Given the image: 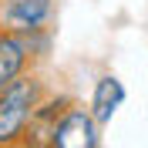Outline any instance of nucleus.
<instances>
[{
	"label": "nucleus",
	"instance_id": "obj_1",
	"mask_svg": "<svg viewBox=\"0 0 148 148\" xmlns=\"http://www.w3.org/2000/svg\"><path fill=\"white\" fill-rule=\"evenodd\" d=\"M47 81L44 74L30 67L10 81L3 91H0V148H14L27 141V128L30 118H34V108L47 98Z\"/></svg>",
	"mask_w": 148,
	"mask_h": 148
},
{
	"label": "nucleus",
	"instance_id": "obj_2",
	"mask_svg": "<svg viewBox=\"0 0 148 148\" xmlns=\"http://www.w3.org/2000/svg\"><path fill=\"white\" fill-rule=\"evenodd\" d=\"M101 121L94 118V111L88 104L74 101L64 111V118L57 121L54 135H51V148H101L104 135H101Z\"/></svg>",
	"mask_w": 148,
	"mask_h": 148
},
{
	"label": "nucleus",
	"instance_id": "obj_3",
	"mask_svg": "<svg viewBox=\"0 0 148 148\" xmlns=\"http://www.w3.org/2000/svg\"><path fill=\"white\" fill-rule=\"evenodd\" d=\"M54 20V0H0V27L14 34H34L51 27Z\"/></svg>",
	"mask_w": 148,
	"mask_h": 148
},
{
	"label": "nucleus",
	"instance_id": "obj_4",
	"mask_svg": "<svg viewBox=\"0 0 148 148\" xmlns=\"http://www.w3.org/2000/svg\"><path fill=\"white\" fill-rule=\"evenodd\" d=\"M74 104L71 94L64 91H47V98L34 108V118H30V128H27V141L24 145H34V148H51V135H54L57 121L64 118V111Z\"/></svg>",
	"mask_w": 148,
	"mask_h": 148
},
{
	"label": "nucleus",
	"instance_id": "obj_5",
	"mask_svg": "<svg viewBox=\"0 0 148 148\" xmlns=\"http://www.w3.org/2000/svg\"><path fill=\"white\" fill-rule=\"evenodd\" d=\"M125 101H128V88H125V81H121L118 74H98L91 84V98H88V108L94 111V118L101 121V125H111V118L118 114L121 108H125Z\"/></svg>",
	"mask_w": 148,
	"mask_h": 148
},
{
	"label": "nucleus",
	"instance_id": "obj_6",
	"mask_svg": "<svg viewBox=\"0 0 148 148\" xmlns=\"http://www.w3.org/2000/svg\"><path fill=\"white\" fill-rule=\"evenodd\" d=\"M30 67H37V64L30 57L27 44H24V37L0 27V91L10 81H17L24 71H30Z\"/></svg>",
	"mask_w": 148,
	"mask_h": 148
},
{
	"label": "nucleus",
	"instance_id": "obj_7",
	"mask_svg": "<svg viewBox=\"0 0 148 148\" xmlns=\"http://www.w3.org/2000/svg\"><path fill=\"white\" fill-rule=\"evenodd\" d=\"M24 44H27L34 64L40 67L47 57H51V51H54V34H51V27H40V30H34V34H24Z\"/></svg>",
	"mask_w": 148,
	"mask_h": 148
}]
</instances>
